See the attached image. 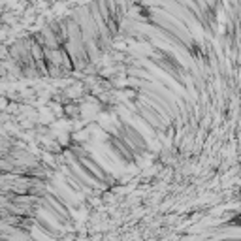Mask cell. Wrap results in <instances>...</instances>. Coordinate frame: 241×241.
Returning <instances> with one entry per match:
<instances>
[{
    "label": "cell",
    "instance_id": "2",
    "mask_svg": "<svg viewBox=\"0 0 241 241\" xmlns=\"http://www.w3.org/2000/svg\"><path fill=\"white\" fill-rule=\"evenodd\" d=\"M138 113H140V117L143 119L149 126L156 128V130H164V128H166V117L160 113L155 105H151L145 98L138 104Z\"/></svg>",
    "mask_w": 241,
    "mask_h": 241
},
{
    "label": "cell",
    "instance_id": "1",
    "mask_svg": "<svg viewBox=\"0 0 241 241\" xmlns=\"http://www.w3.org/2000/svg\"><path fill=\"white\" fill-rule=\"evenodd\" d=\"M70 153L73 155V158L77 160V164L85 170V173L98 185V187H107V185H111V181H113L111 175H109V173L105 172L104 166L96 162L89 153H85L83 149H73V151H70Z\"/></svg>",
    "mask_w": 241,
    "mask_h": 241
},
{
    "label": "cell",
    "instance_id": "3",
    "mask_svg": "<svg viewBox=\"0 0 241 241\" xmlns=\"http://www.w3.org/2000/svg\"><path fill=\"white\" fill-rule=\"evenodd\" d=\"M34 222H36V226L40 228L41 232H45V234H47V236H49V237H57V236H59V234H60V230H59V228L51 226V224H49V220H47V218H43V217H41V215H40V211H38L36 218H34Z\"/></svg>",
    "mask_w": 241,
    "mask_h": 241
}]
</instances>
